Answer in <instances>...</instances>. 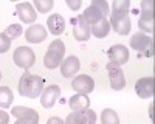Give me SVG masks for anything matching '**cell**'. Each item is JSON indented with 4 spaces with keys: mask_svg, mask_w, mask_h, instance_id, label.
Here are the masks:
<instances>
[{
    "mask_svg": "<svg viewBox=\"0 0 155 124\" xmlns=\"http://www.w3.org/2000/svg\"><path fill=\"white\" fill-rule=\"evenodd\" d=\"M44 89H45V81H44L42 76H39V74H31L28 71H25L20 76L19 93L22 96L34 99L37 96H41Z\"/></svg>",
    "mask_w": 155,
    "mask_h": 124,
    "instance_id": "1",
    "label": "cell"
},
{
    "mask_svg": "<svg viewBox=\"0 0 155 124\" xmlns=\"http://www.w3.org/2000/svg\"><path fill=\"white\" fill-rule=\"evenodd\" d=\"M64 54H65V45L61 39H54L47 48V53L44 56V65L50 70H54L61 67Z\"/></svg>",
    "mask_w": 155,
    "mask_h": 124,
    "instance_id": "2",
    "label": "cell"
},
{
    "mask_svg": "<svg viewBox=\"0 0 155 124\" xmlns=\"http://www.w3.org/2000/svg\"><path fill=\"white\" fill-rule=\"evenodd\" d=\"M110 12L109 3L104 0H93L92 5L87 6L85 11L82 12V17L85 19V22L88 25H95L98 22H101L102 19H106Z\"/></svg>",
    "mask_w": 155,
    "mask_h": 124,
    "instance_id": "3",
    "label": "cell"
},
{
    "mask_svg": "<svg viewBox=\"0 0 155 124\" xmlns=\"http://www.w3.org/2000/svg\"><path fill=\"white\" fill-rule=\"evenodd\" d=\"M130 47H132V50H135V51L143 57H153V54H155L153 39L144 33H135L130 37Z\"/></svg>",
    "mask_w": 155,
    "mask_h": 124,
    "instance_id": "4",
    "label": "cell"
},
{
    "mask_svg": "<svg viewBox=\"0 0 155 124\" xmlns=\"http://www.w3.org/2000/svg\"><path fill=\"white\" fill-rule=\"evenodd\" d=\"M138 27L141 31H146L149 34L153 33V2L152 0H143L141 2Z\"/></svg>",
    "mask_w": 155,
    "mask_h": 124,
    "instance_id": "5",
    "label": "cell"
},
{
    "mask_svg": "<svg viewBox=\"0 0 155 124\" xmlns=\"http://www.w3.org/2000/svg\"><path fill=\"white\" fill-rule=\"evenodd\" d=\"M12 60L14 64L20 68H23L27 71L28 68H31L36 62V54L30 47H19L14 50V54H12Z\"/></svg>",
    "mask_w": 155,
    "mask_h": 124,
    "instance_id": "6",
    "label": "cell"
},
{
    "mask_svg": "<svg viewBox=\"0 0 155 124\" xmlns=\"http://www.w3.org/2000/svg\"><path fill=\"white\" fill-rule=\"evenodd\" d=\"M12 116H16L17 121L14 124H39V115L31 107L16 106L12 107Z\"/></svg>",
    "mask_w": 155,
    "mask_h": 124,
    "instance_id": "7",
    "label": "cell"
},
{
    "mask_svg": "<svg viewBox=\"0 0 155 124\" xmlns=\"http://www.w3.org/2000/svg\"><path fill=\"white\" fill-rule=\"evenodd\" d=\"M96 113L92 109H85V110H79V112H71L68 113V116L65 118V124H96Z\"/></svg>",
    "mask_w": 155,
    "mask_h": 124,
    "instance_id": "8",
    "label": "cell"
},
{
    "mask_svg": "<svg viewBox=\"0 0 155 124\" xmlns=\"http://www.w3.org/2000/svg\"><path fill=\"white\" fill-rule=\"evenodd\" d=\"M71 89L79 95H88L95 89V81L88 74H78L71 81Z\"/></svg>",
    "mask_w": 155,
    "mask_h": 124,
    "instance_id": "9",
    "label": "cell"
},
{
    "mask_svg": "<svg viewBox=\"0 0 155 124\" xmlns=\"http://www.w3.org/2000/svg\"><path fill=\"white\" fill-rule=\"evenodd\" d=\"M107 71H109V81H110L112 89L116 90V92L123 90L126 87V78H124V73H123L121 67L109 62L107 64Z\"/></svg>",
    "mask_w": 155,
    "mask_h": 124,
    "instance_id": "10",
    "label": "cell"
},
{
    "mask_svg": "<svg viewBox=\"0 0 155 124\" xmlns=\"http://www.w3.org/2000/svg\"><path fill=\"white\" fill-rule=\"evenodd\" d=\"M71 23H73V36H74V39L79 41V42L88 41V37H90V25L85 22L82 14H79L78 17H73Z\"/></svg>",
    "mask_w": 155,
    "mask_h": 124,
    "instance_id": "11",
    "label": "cell"
},
{
    "mask_svg": "<svg viewBox=\"0 0 155 124\" xmlns=\"http://www.w3.org/2000/svg\"><path fill=\"white\" fill-rule=\"evenodd\" d=\"M135 92L140 98L143 99H149L153 96V92H155V78L153 76H149V78H141L137 81L135 84Z\"/></svg>",
    "mask_w": 155,
    "mask_h": 124,
    "instance_id": "12",
    "label": "cell"
},
{
    "mask_svg": "<svg viewBox=\"0 0 155 124\" xmlns=\"http://www.w3.org/2000/svg\"><path fill=\"white\" fill-rule=\"evenodd\" d=\"M107 56L110 57L112 64H116V65L121 67L129 60V50L124 45L118 44V45H113L107 50Z\"/></svg>",
    "mask_w": 155,
    "mask_h": 124,
    "instance_id": "13",
    "label": "cell"
},
{
    "mask_svg": "<svg viewBox=\"0 0 155 124\" xmlns=\"http://www.w3.org/2000/svg\"><path fill=\"white\" fill-rule=\"evenodd\" d=\"M61 96V87L58 85H50V87H45L41 93V104L45 107V109H51L56 101Z\"/></svg>",
    "mask_w": 155,
    "mask_h": 124,
    "instance_id": "14",
    "label": "cell"
},
{
    "mask_svg": "<svg viewBox=\"0 0 155 124\" xmlns=\"http://www.w3.org/2000/svg\"><path fill=\"white\" fill-rule=\"evenodd\" d=\"M25 39L30 44H41L47 39V30L39 23L30 25V27L25 30Z\"/></svg>",
    "mask_w": 155,
    "mask_h": 124,
    "instance_id": "15",
    "label": "cell"
},
{
    "mask_svg": "<svg viewBox=\"0 0 155 124\" xmlns=\"http://www.w3.org/2000/svg\"><path fill=\"white\" fill-rule=\"evenodd\" d=\"M16 11H17L19 19H20L23 23H27V25L34 23L36 19H37V14H36V11H34L33 5L28 3V2H25V3H17V5H16Z\"/></svg>",
    "mask_w": 155,
    "mask_h": 124,
    "instance_id": "16",
    "label": "cell"
},
{
    "mask_svg": "<svg viewBox=\"0 0 155 124\" xmlns=\"http://www.w3.org/2000/svg\"><path fill=\"white\" fill-rule=\"evenodd\" d=\"M81 64H79V59L76 56H68L65 60H62L61 64V74L64 78H73L74 74L79 71Z\"/></svg>",
    "mask_w": 155,
    "mask_h": 124,
    "instance_id": "17",
    "label": "cell"
},
{
    "mask_svg": "<svg viewBox=\"0 0 155 124\" xmlns=\"http://www.w3.org/2000/svg\"><path fill=\"white\" fill-rule=\"evenodd\" d=\"M110 27L118 33L120 36H127L130 33L132 23H130V17L129 16H123V17H112L110 19Z\"/></svg>",
    "mask_w": 155,
    "mask_h": 124,
    "instance_id": "18",
    "label": "cell"
},
{
    "mask_svg": "<svg viewBox=\"0 0 155 124\" xmlns=\"http://www.w3.org/2000/svg\"><path fill=\"white\" fill-rule=\"evenodd\" d=\"M47 27H48L51 34L61 36L64 31H65V20H64V17L61 14H51L47 19Z\"/></svg>",
    "mask_w": 155,
    "mask_h": 124,
    "instance_id": "19",
    "label": "cell"
},
{
    "mask_svg": "<svg viewBox=\"0 0 155 124\" xmlns=\"http://www.w3.org/2000/svg\"><path fill=\"white\" fill-rule=\"evenodd\" d=\"M68 106L73 112H79V110H85L90 107V99H88V95H73L70 99H68Z\"/></svg>",
    "mask_w": 155,
    "mask_h": 124,
    "instance_id": "20",
    "label": "cell"
},
{
    "mask_svg": "<svg viewBox=\"0 0 155 124\" xmlns=\"http://www.w3.org/2000/svg\"><path fill=\"white\" fill-rule=\"evenodd\" d=\"M130 2L129 0H115L112 3V17H123L129 16Z\"/></svg>",
    "mask_w": 155,
    "mask_h": 124,
    "instance_id": "21",
    "label": "cell"
},
{
    "mask_svg": "<svg viewBox=\"0 0 155 124\" xmlns=\"http://www.w3.org/2000/svg\"><path fill=\"white\" fill-rule=\"evenodd\" d=\"M109 31H110V23H109L107 19H102L101 22H98V23L90 27V33H92L95 37H98V39H104V37L109 34Z\"/></svg>",
    "mask_w": 155,
    "mask_h": 124,
    "instance_id": "22",
    "label": "cell"
},
{
    "mask_svg": "<svg viewBox=\"0 0 155 124\" xmlns=\"http://www.w3.org/2000/svg\"><path fill=\"white\" fill-rule=\"evenodd\" d=\"M12 99H14V95L9 87H0V109H9Z\"/></svg>",
    "mask_w": 155,
    "mask_h": 124,
    "instance_id": "23",
    "label": "cell"
},
{
    "mask_svg": "<svg viewBox=\"0 0 155 124\" xmlns=\"http://www.w3.org/2000/svg\"><path fill=\"white\" fill-rule=\"evenodd\" d=\"M101 122L102 124H120L118 113L113 109H104L101 112Z\"/></svg>",
    "mask_w": 155,
    "mask_h": 124,
    "instance_id": "24",
    "label": "cell"
},
{
    "mask_svg": "<svg viewBox=\"0 0 155 124\" xmlns=\"http://www.w3.org/2000/svg\"><path fill=\"white\" fill-rule=\"evenodd\" d=\"M34 6L37 8L39 12H42V14H47L53 9L54 6V2L53 0H34Z\"/></svg>",
    "mask_w": 155,
    "mask_h": 124,
    "instance_id": "25",
    "label": "cell"
},
{
    "mask_svg": "<svg viewBox=\"0 0 155 124\" xmlns=\"http://www.w3.org/2000/svg\"><path fill=\"white\" fill-rule=\"evenodd\" d=\"M22 33H23V28H22V25H19V23H12V25H9V27L5 30V34H8L11 37V41L20 37Z\"/></svg>",
    "mask_w": 155,
    "mask_h": 124,
    "instance_id": "26",
    "label": "cell"
},
{
    "mask_svg": "<svg viewBox=\"0 0 155 124\" xmlns=\"http://www.w3.org/2000/svg\"><path fill=\"white\" fill-rule=\"evenodd\" d=\"M11 48V37L5 33H0V53H6Z\"/></svg>",
    "mask_w": 155,
    "mask_h": 124,
    "instance_id": "27",
    "label": "cell"
},
{
    "mask_svg": "<svg viewBox=\"0 0 155 124\" xmlns=\"http://www.w3.org/2000/svg\"><path fill=\"white\" fill-rule=\"evenodd\" d=\"M67 5H68L70 9L76 11V9H79V8H81L82 2H81V0H67Z\"/></svg>",
    "mask_w": 155,
    "mask_h": 124,
    "instance_id": "28",
    "label": "cell"
},
{
    "mask_svg": "<svg viewBox=\"0 0 155 124\" xmlns=\"http://www.w3.org/2000/svg\"><path fill=\"white\" fill-rule=\"evenodd\" d=\"M0 124H9V115L0 109Z\"/></svg>",
    "mask_w": 155,
    "mask_h": 124,
    "instance_id": "29",
    "label": "cell"
},
{
    "mask_svg": "<svg viewBox=\"0 0 155 124\" xmlns=\"http://www.w3.org/2000/svg\"><path fill=\"white\" fill-rule=\"evenodd\" d=\"M47 124H65V122H64L59 116H51V118L47 121Z\"/></svg>",
    "mask_w": 155,
    "mask_h": 124,
    "instance_id": "30",
    "label": "cell"
},
{
    "mask_svg": "<svg viewBox=\"0 0 155 124\" xmlns=\"http://www.w3.org/2000/svg\"><path fill=\"white\" fill-rule=\"evenodd\" d=\"M0 79H2V71H0Z\"/></svg>",
    "mask_w": 155,
    "mask_h": 124,
    "instance_id": "31",
    "label": "cell"
}]
</instances>
